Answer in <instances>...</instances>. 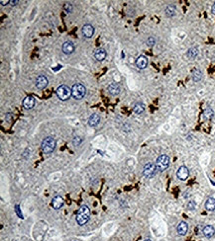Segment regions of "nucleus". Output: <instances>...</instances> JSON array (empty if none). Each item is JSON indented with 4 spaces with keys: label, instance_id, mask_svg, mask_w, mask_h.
<instances>
[{
    "label": "nucleus",
    "instance_id": "obj_6",
    "mask_svg": "<svg viewBox=\"0 0 215 241\" xmlns=\"http://www.w3.org/2000/svg\"><path fill=\"white\" fill-rule=\"evenodd\" d=\"M157 170L158 169H157L156 164L152 163V162H149V163H147L145 165V167H144L143 174L147 178H153L155 174H156Z\"/></svg>",
    "mask_w": 215,
    "mask_h": 241
},
{
    "label": "nucleus",
    "instance_id": "obj_24",
    "mask_svg": "<svg viewBox=\"0 0 215 241\" xmlns=\"http://www.w3.org/2000/svg\"><path fill=\"white\" fill-rule=\"evenodd\" d=\"M213 115H214V113L210 108H207V109L204 110V112H203V118L205 119V120H211L212 117H213Z\"/></svg>",
    "mask_w": 215,
    "mask_h": 241
},
{
    "label": "nucleus",
    "instance_id": "obj_22",
    "mask_svg": "<svg viewBox=\"0 0 215 241\" xmlns=\"http://www.w3.org/2000/svg\"><path fill=\"white\" fill-rule=\"evenodd\" d=\"M198 55V50L196 48H189L188 51H187V53H186V56L188 58L190 59H193V58H195Z\"/></svg>",
    "mask_w": 215,
    "mask_h": 241
},
{
    "label": "nucleus",
    "instance_id": "obj_11",
    "mask_svg": "<svg viewBox=\"0 0 215 241\" xmlns=\"http://www.w3.org/2000/svg\"><path fill=\"white\" fill-rule=\"evenodd\" d=\"M148 65V58L145 55H140L136 59V66L139 69H145Z\"/></svg>",
    "mask_w": 215,
    "mask_h": 241
},
{
    "label": "nucleus",
    "instance_id": "obj_14",
    "mask_svg": "<svg viewBox=\"0 0 215 241\" xmlns=\"http://www.w3.org/2000/svg\"><path fill=\"white\" fill-rule=\"evenodd\" d=\"M107 90H108V93H109L110 95L116 96V95H118V94L120 93L121 88H120V86L117 84V83H110V84L108 85V87H107Z\"/></svg>",
    "mask_w": 215,
    "mask_h": 241
},
{
    "label": "nucleus",
    "instance_id": "obj_19",
    "mask_svg": "<svg viewBox=\"0 0 215 241\" xmlns=\"http://www.w3.org/2000/svg\"><path fill=\"white\" fill-rule=\"evenodd\" d=\"M205 208L208 212H213L215 210V199H213V198H208L207 201L205 202Z\"/></svg>",
    "mask_w": 215,
    "mask_h": 241
},
{
    "label": "nucleus",
    "instance_id": "obj_25",
    "mask_svg": "<svg viewBox=\"0 0 215 241\" xmlns=\"http://www.w3.org/2000/svg\"><path fill=\"white\" fill-rule=\"evenodd\" d=\"M155 44H156V40H155L154 37H150L148 40H147V45L148 47H154Z\"/></svg>",
    "mask_w": 215,
    "mask_h": 241
},
{
    "label": "nucleus",
    "instance_id": "obj_10",
    "mask_svg": "<svg viewBox=\"0 0 215 241\" xmlns=\"http://www.w3.org/2000/svg\"><path fill=\"white\" fill-rule=\"evenodd\" d=\"M48 78L44 75H40L36 79V87L38 89H45L48 86Z\"/></svg>",
    "mask_w": 215,
    "mask_h": 241
},
{
    "label": "nucleus",
    "instance_id": "obj_13",
    "mask_svg": "<svg viewBox=\"0 0 215 241\" xmlns=\"http://www.w3.org/2000/svg\"><path fill=\"white\" fill-rule=\"evenodd\" d=\"M106 55H107V53L104 48H99L97 50H95L94 51V58L97 61H103L106 58Z\"/></svg>",
    "mask_w": 215,
    "mask_h": 241
},
{
    "label": "nucleus",
    "instance_id": "obj_9",
    "mask_svg": "<svg viewBox=\"0 0 215 241\" xmlns=\"http://www.w3.org/2000/svg\"><path fill=\"white\" fill-rule=\"evenodd\" d=\"M35 103H36V100L32 95L27 96L25 99L23 100V107L24 109L26 110H31L33 109L35 106Z\"/></svg>",
    "mask_w": 215,
    "mask_h": 241
},
{
    "label": "nucleus",
    "instance_id": "obj_28",
    "mask_svg": "<svg viewBox=\"0 0 215 241\" xmlns=\"http://www.w3.org/2000/svg\"><path fill=\"white\" fill-rule=\"evenodd\" d=\"M81 142H82V139H80V136H75V139H72V143H73V144H75V146H78Z\"/></svg>",
    "mask_w": 215,
    "mask_h": 241
},
{
    "label": "nucleus",
    "instance_id": "obj_33",
    "mask_svg": "<svg viewBox=\"0 0 215 241\" xmlns=\"http://www.w3.org/2000/svg\"><path fill=\"white\" fill-rule=\"evenodd\" d=\"M145 241H152V240H150V239H147V240H145Z\"/></svg>",
    "mask_w": 215,
    "mask_h": 241
},
{
    "label": "nucleus",
    "instance_id": "obj_21",
    "mask_svg": "<svg viewBox=\"0 0 215 241\" xmlns=\"http://www.w3.org/2000/svg\"><path fill=\"white\" fill-rule=\"evenodd\" d=\"M201 79H202V72H201L199 69L193 70V72H192V80L194 81V82H199Z\"/></svg>",
    "mask_w": 215,
    "mask_h": 241
},
{
    "label": "nucleus",
    "instance_id": "obj_17",
    "mask_svg": "<svg viewBox=\"0 0 215 241\" xmlns=\"http://www.w3.org/2000/svg\"><path fill=\"white\" fill-rule=\"evenodd\" d=\"M176 230H178V233L179 235H186L187 230H188V224H187L186 221H181V223H178Z\"/></svg>",
    "mask_w": 215,
    "mask_h": 241
},
{
    "label": "nucleus",
    "instance_id": "obj_29",
    "mask_svg": "<svg viewBox=\"0 0 215 241\" xmlns=\"http://www.w3.org/2000/svg\"><path fill=\"white\" fill-rule=\"evenodd\" d=\"M19 3L18 0H12V1H10V4H11V6H15V5H17Z\"/></svg>",
    "mask_w": 215,
    "mask_h": 241
},
{
    "label": "nucleus",
    "instance_id": "obj_8",
    "mask_svg": "<svg viewBox=\"0 0 215 241\" xmlns=\"http://www.w3.org/2000/svg\"><path fill=\"white\" fill-rule=\"evenodd\" d=\"M176 176H178L179 180L186 181L189 176V170L186 166H181L178 168V172H176Z\"/></svg>",
    "mask_w": 215,
    "mask_h": 241
},
{
    "label": "nucleus",
    "instance_id": "obj_5",
    "mask_svg": "<svg viewBox=\"0 0 215 241\" xmlns=\"http://www.w3.org/2000/svg\"><path fill=\"white\" fill-rule=\"evenodd\" d=\"M168 165H170V157L168 155L163 154V155L158 157V159L156 161V166L159 171H161V172L165 171V170L168 167Z\"/></svg>",
    "mask_w": 215,
    "mask_h": 241
},
{
    "label": "nucleus",
    "instance_id": "obj_31",
    "mask_svg": "<svg viewBox=\"0 0 215 241\" xmlns=\"http://www.w3.org/2000/svg\"><path fill=\"white\" fill-rule=\"evenodd\" d=\"M0 3H1V4L4 6V5H7V3H10V1H8V0H6V1H1Z\"/></svg>",
    "mask_w": 215,
    "mask_h": 241
},
{
    "label": "nucleus",
    "instance_id": "obj_4",
    "mask_svg": "<svg viewBox=\"0 0 215 241\" xmlns=\"http://www.w3.org/2000/svg\"><path fill=\"white\" fill-rule=\"evenodd\" d=\"M56 93L59 99H61L62 101H67L72 96V89L67 87V85H61L57 89Z\"/></svg>",
    "mask_w": 215,
    "mask_h": 241
},
{
    "label": "nucleus",
    "instance_id": "obj_3",
    "mask_svg": "<svg viewBox=\"0 0 215 241\" xmlns=\"http://www.w3.org/2000/svg\"><path fill=\"white\" fill-rule=\"evenodd\" d=\"M86 94V89L85 87L80 84V83H75V85L72 86V96L75 99L77 100H80L82 99Z\"/></svg>",
    "mask_w": 215,
    "mask_h": 241
},
{
    "label": "nucleus",
    "instance_id": "obj_1",
    "mask_svg": "<svg viewBox=\"0 0 215 241\" xmlns=\"http://www.w3.org/2000/svg\"><path fill=\"white\" fill-rule=\"evenodd\" d=\"M89 215H90V210L86 205H81L77 213V223L80 225H84L89 220Z\"/></svg>",
    "mask_w": 215,
    "mask_h": 241
},
{
    "label": "nucleus",
    "instance_id": "obj_12",
    "mask_svg": "<svg viewBox=\"0 0 215 241\" xmlns=\"http://www.w3.org/2000/svg\"><path fill=\"white\" fill-rule=\"evenodd\" d=\"M62 50V53H66V55H72L73 51H75V45H73L72 42H70L69 41V42L64 43Z\"/></svg>",
    "mask_w": 215,
    "mask_h": 241
},
{
    "label": "nucleus",
    "instance_id": "obj_32",
    "mask_svg": "<svg viewBox=\"0 0 215 241\" xmlns=\"http://www.w3.org/2000/svg\"><path fill=\"white\" fill-rule=\"evenodd\" d=\"M211 11H212V13H213V14L215 15V3L212 5V7H211Z\"/></svg>",
    "mask_w": 215,
    "mask_h": 241
},
{
    "label": "nucleus",
    "instance_id": "obj_7",
    "mask_svg": "<svg viewBox=\"0 0 215 241\" xmlns=\"http://www.w3.org/2000/svg\"><path fill=\"white\" fill-rule=\"evenodd\" d=\"M81 33H82L84 38L90 39V38H92V36H93V34H94L93 26L90 25V24H85V25H83L82 28H81Z\"/></svg>",
    "mask_w": 215,
    "mask_h": 241
},
{
    "label": "nucleus",
    "instance_id": "obj_26",
    "mask_svg": "<svg viewBox=\"0 0 215 241\" xmlns=\"http://www.w3.org/2000/svg\"><path fill=\"white\" fill-rule=\"evenodd\" d=\"M64 9L66 10L67 13L72 12V4L70 3V2H67V3H66L64 5Z\"/></svg>",
    "mask_w": 215,
    "mask_h": 241
},
{
    "label": "nucleus",
    "instance_id": "obj_16",
    "mask_svg": "<svg viewBox=\"0 0 215 241\" xmlns=\"http://www.w3.org/2000/svg\"><path fill=\"white\" fill-rule=\"evenodd\" d=\"M202 233L206 238H211L214 236L215 229L212 225H205L202 229Z\"/></svg>",
    "mask_w": 215,
    "mask_h": 241
},
{
    "label": "nucleus",
    "instance_id": "obj_2",
    "mask_svg": "<svg viewBox=\"0 0 215 241\" xmlns=\"http://www.w3.org/2000/svg\"><path fill=\"white\" fill-rule=\"evenodd\" d=\"M56 148V140L52 136H48L42 142V150L46 154L52 153Z\"/></svg>",
    "mask_w": 215,
    "mask_h": 241
},
{
    "label": "nucleus",
    "instance_id": "obj_15",
    "mask_svg": "<svg viewBox=\"0 0 215 241\" xmlns=\"http://www.w3.org/2000/svg\"><path fill=\"white\" fill-rule=\"evenodd\" d=\"M64 199H62L61 196H56L53 200H52V207L55 208V210L61 208L62 205H64Z\"/></svg>",
    "mask_w": 215,
    "mask_h": 241
},
{
    "label": "nucleus",
    "instance_id": "obj_20",
    "mask_svg": "<svg viewBox=\"0 0 215 241\" xmlns=\"http://www.w3.org/2000/svg\"><path fill=\"white\" fill-rule=\"evenodd\" d=\"M133 111H134L136 115H141L145 111V105L143 103H137V104H135L134 108H133Z\"/></svg>",
    "mask_w": 215,
    "mask_h": 241
},
{
    "label": "nucleus",
    "instance_id": "obj_23",
    "mask_svg": "<svg viewBox=\"0 0 215 241\" xmlns=\"http://www.w3.org/2000/svg\"><path fill=\"white\" fill-rule=\"evenodd\" d=\"M176 11V7L173 6V5H170V6H168L167 8H166L165 12H166V15H167L168 17H173V16H175Z\"/></svg>",
    "mask_w": 215,
    "mask_h": 241
},
{
    "label": "nucleus",
    "instance_id": "obj_30",
    "mask_svg": "<svg viewBox=\"0 0 215 241\" xmlns=\"http://www.w3.org/2000/svg\"><path fill=\"white\" fill-rule=\"evenodd\" d=\"M15 208H16V212H17L18 215L20 216V218H22V213H20V212H19V205H15Z\"/></svg>",
    "mask_w": 215,
    "mask_h": 241
},
{
    "label": "nucleus",
    "instance_id": "obj_18",
    "mask_svg": "<svg viewBox=\"0 0 215 241\" xmlns=\"http://www.w3.org/2000/svg\"><path fill=\"white\" fill-rule=\"evenodd\" d=\"M100 123V117L97 114H92L88 119V124L90 127H97Z\"/></svg>",
    "mask_w": 215,
    "mask_h": 241
},
{
    "label": "nucleus",
    "instance_id": "obj_27",
    "mask_svg": "<svg viewBox=\"0 0 215 241\" xmlns=\"http://www.w3.org/2000/svg\"><path fill=\"white\" fill-rule=\"evenodd\" d=\"M187 208H188L189 210H195V208H196V204H195V202H193V201H190L187 203Z\"/></svg>",
    "mask_w": 215,
    "mask_h": 241
}]
</instances>
